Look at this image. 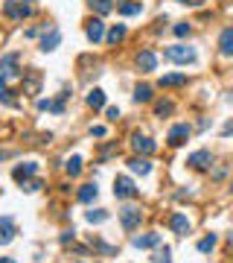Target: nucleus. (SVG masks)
I'll use <instances>...</instances> for the list:
<instances>
[{
  "instance_id": "cd10ccee",
  "label": "nucleus",
  "mask_w": 233,
  "mask_h": 263,
  "mask_svg": "<svg viewBox=\"0 0 233 263\" xmlns=\"http://www.w3.org/2000/svg\"><path fill=\"white\" fill-rule=\"evenodd\" d=\"M67 173H70V175H79V173H82V158L73 155V158L67 161Z\"/></svg>"
},
{
  "instance_id": "20e7f679",
  "label": "nucleus",
  "mask_w": 233,
  "mask_h": 263,
  "mask_svg": "<svg viewBox=\"0 0 233 263\" xmlns=\"http://www.w3.org/2000/svg\"><path fill=\"white\" fill-rule=\"evenodd\" d=\"M6 18H12V21H21V18H27L30 15V6H24V0L18 3V0H6Z\"/></svg>"
},
{
  "instance_id": "393cba45",
  "label": "nucleus",
  "mask_w": 233,
  "mask_h": 263,
  "mask_svg": "<svg viewBox=\"0 0 233 263\" xmlns=\"http://www.w3.org/2000/svg\"><path fill=\"white\" fill-rule=\"evenodd\" d=\"M117 9H120V15H140L143 6H140V3H120Z\"/></svg>"
},
{
  "instance_id": "4be33fe9",
  "label": "nucleus",
  "mask_w": 233,
  "mask_h": 263,
  "mask_svg": "<svg viewBox=\"0 0 233 263\" xmlns=\"http://www.w3.org/2000/svg\"><path fill=\"white\" fill-rule=\"evenodd\" d=\"M33 173H38V164H24V167H15V178L18 181H24L27 175H33Z\"/></svg>"
},
{
  "instance_id": "dca6fc26",
  "label": "nucleus",
  "mask_w": 233,
  "mask_h": 263,
  "mask_svg": "<svg viewBox=\"0 0 233 263\" xmlns=\"http://www.w3.org/2000/svg\"><path fill=\"white\" fill-rule=\"evenodd\" d=\"M59 41H62V33L53 27V30H50V35H44V41H41V50H44V53H50V50H56V47H59Z\"/></svg>"
},
{
  "instance_id": "0eeeda50",
  "label": "nucleus",
  "mask_w": 233,
  "mask_h": 263,
  "mask_svg": "<svg viewBox=\"0 0 233 263\" xmlns=\"http://www.w3.org/2000/svg\"><path fill=\"white\" fill-rule=\"evenodd\" d=\"M187 137H190V126H187V123H178V126H172V129H169L166 140H169V146H181Z\"/></svg>"
},
{
  "instance_id": "f257e3e1",
  "label": "nucleus",
  "mask_w": 233,
  "mask_h": 263,
  "mask_svg": "<svg viewBox=\"0 0 233 263\" xmlns=\"http://www.w3.org/2000/svg\"><path fill=\"white\" fill-rule=\"evenodd\" d=\"M164 56H166L169 62H178V65H190V62H196V50H193V47H187V44L166 47V50H164Z\"/></svg>"
},
{
  "instance_id": "aec40b11",
  "label": "nucleus",
  "mask_w": 233,
  "mask_h": 263,
  "mask_svg": "<svg viewBox=\"0 0 233 263\" xmlns=\"http://www.w3.org/2000/svg\"><path fill=\"white\" fill-rule=\"evenodd\" d=\"M88 105H91V108H102V105H105V91H102V88H94V91L88 94Z\"/></svg>"
},
{
  "instance_id": "bb28decb",
  "label": "nucleus",
  "mask_w": 233,
  "mask_h": 263,
  "mask_svg": "<svg viewBox=\"0 0 233 263\" xmlns=\"http://www.w3.org/2000/svg\"><path fill=\"white\" fill-rule=\"evenodd\" d=\"M155 114H158V117H164V114H172V102H169V99H161V102H155Z\"/></svg>"
},
{
  "instance_id": "5701e85b",
  "label": "nucleus",
  "mask_w": 233,
  "mask_h": 263,
  "mask_svg": "<svg viewBox=\"0 0 233 263\" xmlns=\"http://www.w3.org/2000/svg\"><path fill=\"white\" fill-rule=\"evenodd\" d=\"M85 219H88L91 225H100V222L108 219V211H88V214H85Z\"/></svg>"
},
{
  "instance_id": "4468645a",
  "label": "nucleus",
  "mask_w": 233,
  "mask_h": 263,
  "mask_svg": "<svg viewBox=\"0 0 233 263\" xmlns=\"http://www.w3.org/2000/svg\"><path fill=\"white\" fill-rule=\"evenodd\" d=\"M132 243L137 249H155V246H161V234H143V237H134Z\"/></svg>"
},
{
  "instance_id": "f8f14e48",
  "label": "nucleus",
  "mask_w": 233,
  "mask_h": 263,
  "mask_svg": "<svg viewBox=\"0 0 233 263\" xmlns=\"http://www.w3.org/2000/svg\"><path fill=\"white\" fill-rule=\"evenodd\" d=\"M132 146H134V152H143V155L155 152V140H152V137H146V134H134Z\"/></svg>"
},
{
  "instance_id": "c85d7f7f",
  "label": "nucleus",
  "mask_w": 233,
  "mask_h": 263,
  "mask_svg": "<svg viewBox=\"0 0 233 263\" xmlns=\"http://www.w3.org/2000/svg\"><path fill=\"white\" fill-rule=\"evenodd\" d=\"M213 246H216V237L210 234V237H204V240L199 243V252H213Z\"/></svg>"
},
{
  "instance_id": "ddd939ff",
  "label": "nucleus",
  "mask_w": 233,
  "mask_h": 263,
  "mask_svg": "<svg viewBox=\"0 0 233 263\" xmlns=\"http://www.w3.org/2000/svg\"><path fill=\"white\" fill-rule=\"evenodd\" d=\"M219 50H222V56H233V27L222 30V35H219Z\"/></svg>"
},
{
  "instance_id": "2f4dec72",
  "label": "nucleus",
  "mask_w": 233,
  "mask_h": 263,
  "mask_svg": "<svg viewBox=\"0 0 233 263\" xmlns=\"http://www.w3.org/2000/svg\"><path fill=\"white\" fill-rule=\"evenodd\" d=\"M175 35H178V38L190 35V24H175Z\"/></svg>"
},
{
  "instance_id": "9b49d317",
  "label": "nucleus",
  "mask_w": 233,
  "mask_h": 263,
  "mask_svg": "<svg viewBox=\"0 0 233 263\" xmlns=\"http://www.w3.org/2000/svg\"><path fill=\"white\" fill-rule=\"evenodd\" d=\"M85 35L97 44V41H102V35H105V24H102L100 18H91L88 21V27H85Z\"/></svg>"
},
{
  "instance_id": "9d476101",
  "label": "nucleus",
  "mask_w": 233,
  "mask_h": 263,
  "mask_svg": "<svg viewBox=\"0 0 233 263\" xmlns=\"http://www.w3.org/2000/svg\"><path fill=\"white\" fill-rule=\"evenodd\" d=\"M169 225H172V231H175L178 237H187V234H190V219H187L184 214H172V217H169Z\"/></svg>"
},
{
  "instance_id": "a878e982",
  "label": "nucleus",
  "mask_w": 233,
  "mask_h": 263,
  "mask_svg": "<svg viewBox=\"0 0 233 263\" xmlns=\"http://www.w3.org/2000/svg\"><path fill=\"white\" fill-rule=\"evenodd\" d=\"M126 38V27L120 24V27H114L111 33H108V44H117V41H123Z\"/></svg>"
},
{
  "instance_id": "72a5a7b5",
  "label": "nucleus",
  "mask_w": 233,
  "mask_h": 263,
  "mask_svg": "<svg viewBox=\"0 0 233 263\" xmlns=\"http://www.w3.org/2000/svg\"><path fill=\"white\" fill-rule=\"evenodd\" d=\"M91 134H94V137H105V126H94Z\"/></svg>"
},
{
  "instance_id": "c756f323",
  "label": "nucleus",
  "mask_w": 233,
  "mask_h": 263,
  "mask_svg": "<svg viewBox=\"0 0 233 263\" xmlns=\"http://www.w3.org/2000/svg\"><path fill=\"white\" fill-rule=\"evenodd\" d=\"M21 187H24L27 193H33V190H38V187H44V184H41L38 178H33V181H21Z\"/></svg>"
},
{
  "instance_id": "412c9836",
  "label": "nucleus",
  "mask_w": 233,
  "mask_h": 263,
  "mask_svg": "<svg viewBox=\"0 0 233 263\" xmlns=\"http://www.w3.org/2000/svg\"><path fill=\"white\" fill-rule=\"evenodd\" d=\"M88 3H91V9H94L97 15H108V12L114 9V3H111V0H88Z\"/></svg>"
},
{
  "instance_id": "1a4fd4ad",
  "label": "nucleus",
  "mask_w": 233,
  "mask_h": 263,
  "mask_svg": "<svg viewBox=\"0 0 233 263\" xmlns=\"http://www.w3.org/2000/svg\"><path fill=\"white\" fill-rule=\"evenodd\" d=\"M38 91H41V73H38V70H30V73L24 76V94L35 97Z\"/></svg>"
},
{
  "instance_id": "473e14b6",
  "label": "nucleus",
  "mask_w": 233,
  "mask_h": 263,
  "mask_svg": "<svg viewBox=\"0 0 233 263\" xmlns=\"http://www.w3.org/2000/svg\"><path fill=\"white\" fill-rule=\"evenodd\" d=\"M105 114H108V120H117V117H120V108H117V105H111Z\"/></svg>"
},
{
  "instance_id": "423d86ee",
  "label": "nucleus",
  "mask_w": 233,
  "mask_h": 263,
  "mask_svg": "<svg viewBox=\"0 0 233 263\" xmlns=\"http://www.w3.org/2000/svg\"><path fill=\"white\" fill-rule=\"evenodd\" d=\"M187 164L193 167V170H207V167L213 164V155H210L207 149H199V152H193V155L187 158Z\"/></svg>"
},
{
  "instance_id": "7c9ffc66",
  "label": "nucleus",
  "mask_w": 233,
  "mask_h": 263,
  "mask_svg": "<svg viewBox=\"0 0 233 263\" xmlns=\"http://www.w3.org/2000/svg\"><path fill=\"white\" fill-rule=\"evenodd\" d=\"M155 263H172V258H169V249H166V246H164V249H161V252L155 255Z\"/></svg>"
},
{
  "instance_id": "c9c22d12",
  "label": "nucleus",
  "mask_w": 233,
  "mask_h": 263,
  "mask_svg": "<svg viewBox=\"0 0 233 263\" xmlns=\"http://www.w3.org/2000/svg\"><path fill=\"white\" fill-rule=\"evenodd\" d=\"M0 263H15V261H9V258H0Z\"/></svg>"
},
{
  "instance_id": "a211bd4d",
  "label": "nucleus",
  "mask_w": 233,
  "mask_h": 263,
  "mask_svg": "<svg viewBox=\"0 0 233 263\" xmlns=\"http://www.w3.org/2000/svg\"><path fill=\"white\" fill-rule=\"evenodd\" d=\"M129 167H132V173H140V175H149V173H152V164H149L146 158H132Z\"/></svg>"
},
{
  "instance_id": "39448f33",
  "label": "nucleus",
  "mask_w": 233,
  "mask_h": 263,
  "mask_svg": "<svg viewBox=\"0 0 233 263\" xmlns=\"http://www.w3.org/2000/svg\"><path fill=\"white\" fill-rule=\"evenodd\" d=\"M15 65H18V53L3 56V59H0V79H12V76H18Z\"/></svg>"
},
{
  "instance_id": "2eb2a0df",
  "label": "nucleus",
  "mask_w": 233,
  "mask_h": 263,
  "mask_svg": "<svg viewBox=\"0 0 233 263\" xmlns=\"http://www.w3.org/2000/svg\"><path fill=\"white\" fill-rule=\"evenodd\" d=\"M178 85H187V73H166V76H161V88H178Z\"/></svg>"
},
{
  "instance_id": "b1692460",
  "label": "nucleus",
  "mask_w": 233,
  "mask_h": 263,
  "mask_svg": "<svg viewBox=\"0 0 233 263\" xmlns=\"http://www.w3.org/2000/svg\"><path fill=\"white\" fill-rule=\"evenodd\" d=\"M134 99H137V102H149V99H152V88H149V85H137V88H134Z\"/></svg>"
},
{
  "instance_id": "6e6552de",
  "label": "nucleus",
  "mask_w": 233,
  "mask_h": 263,
  "mask_svg": "<svg viewBox=\"0 0 233 263\" xmlns=\"http://www.w3.org/2000/svg\"><path fill=\"white\" fill-rule=\"evenodd\" d=\"M137 67H140L143 73L155 70V67H158V56H155L152 50H140V53H137Z\"/></svg>"
},
{
  "instance_id": "6ab92c4d",
  "label": "nucleus",
  "mask_w": 233,
  "mask_h": 263,
  "mask_svg": "<svg viewBox=\"0 0 233 263\" xmlns=\"http://www.w3.org/2000/svg\"><path fill=\"white\" fill-rule=\"evenodd\" d=\"M97 196H100V187H97V184H85V187L79 190V202H94Z\"/></svg>"
},
{
  "instance_id": "f704fd0d",
  "label": "nucleus",
  "mask_w": 233,
  "mask_h": 263,
  "mask_svg": "<svg viewBox=\"0 0 233 263\" xmlns=\"http://www.w3.org/2000/svg\"><path fill=\"white\" fill-rule=\"evenodd\" d=\"M178 3H193V6H199V3H204V0H178Z\"/></svg>"
},
{
  "instance_id": "f03ea898",
  "label": "nucleus",
  "mask_w": 233,
  "mask_h": 263,
  "mask_svg": "<svg viewBox=\"0 0 233 263\" xmlns=\"http://www.w3.org/2000/svg\"><path fill=\"white\" fill-rule=\"evenodd\" d=\"M140 219H143V214H140V208H134V205H129V208L120 211V222H123L126 231H134L140 225Z\"/></svg>"
},
{
  "instance_id": "7ed1b4c3",
  "label": "nucleus",
  "mask_w": 233,
  "mask_h": 263,
  "mask_svg": "<svg viewBox=\"0 0 233 263\" xmlns=\"http://www.w3.org/2000/svg\"><path fill=\"white\" fill-rule=\"evenodd\" d=\"M114 196H117V199L137 196V187L132 184V178H129V175H117V178H114Z\"/></svg>"
},
{
  "instance_id": "f3484780",
  "label": "nucleus",
  "mask_w": 233,
  "mask_h": 263,
  "mask_svg": "<svg viewBox=\"0 0 233 263\" xmlns=\"http://www.w3.org/2000/svg\"><path fill=\"white\" fill-rule=\"evenodd\" d=\"M12 237H15V225H12L9 217H3V219H0V246H6Z\"/></svg>"
}]
</instances>
